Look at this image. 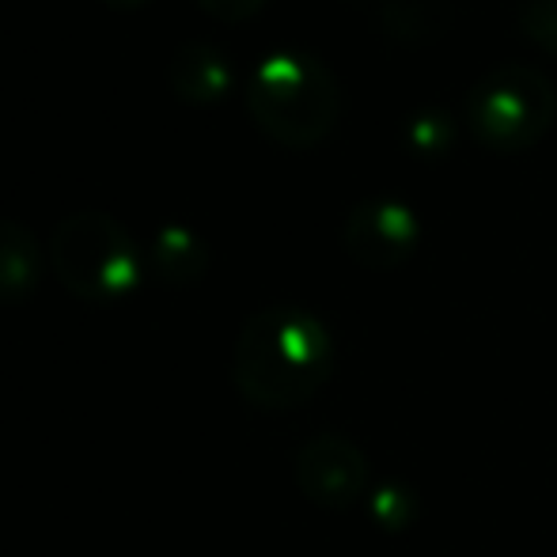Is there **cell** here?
I'll list each match as a JSON object with an SVG mask.
<instances>
[{
  "mask_svg": "<svg viewBox=\"0 0 557 557\" xmlns=\"http://www.w3.org/2000/svg\"><path fill=\"white\" fill-rule=\"evenodd\" d=\"M557 117V88L528 61L493 65L470 84L462 99V125L493 152H520L546 137Z\"/></svg>",
  "mask_w": 557,
  "mask_h": 557,
  "instance_id": "277c9868",
  "label": "cell"
},
{
  "mask_svg": "<svg viewBox=\"0 0 557 557\" xmlns=\"http://www.w3.org/2000/svg\"><path fill=\"white\" fill-rule=\"evenodd\" d=\"M50 265L58 281L88 304H114L145 281V247L107 209H76L50 235Z\"/></svg>",
  "mask_w": 557,
  "mask_h": 557,
  "instance_id": "3957f363",
  "label": "cell"
},
{
  "mask_svg": "<svg viewBox=\"0 0 557 557\" xmlns=\"http://www.w3.org/2000/svg\"><path fill=\"white\" fill-rule=\"evenodd\" d=\"M198 4L224 23H243V20H250V15L262 12L265 0H198Z\"/></svg>",
  "mask_w": 557,
  "mask_h": 557,
  "instance_id": "5bb4252c",
  "label": "cell"
},
{
  "mask_svg": "<svg viewBox=\"0 0 557 557\" xmlns=\"http://www.w3.org/2000/svg\"><path fill=\"white\" fill-rule=\"evenodd\" d=\"M168 84L178 99L194 107H209L216 99H224L235 84L232 58L216 42L206 38H190L183 42L168 61Z\"/></svg>",
  "mask_w": 557,
  "mask_h": 557,
  "instance_id": "52a82bcc",
  "label": "cell"
},
{
  "mask_svg": "<svg viewBox=\"0 0 557 557\" xmlns=\"http://www.w3.org/2000/svg\"><path fill=\"white\" fill-rule=\"evenodd\" d=\"M372 512L380 516V523H387V528H406V523H410V493L398 490V485H383L372 497Z\"/></svg>",
  "mask_w": 557,
  "mask_h": 557,
  "instance_id": "4fadbf2b",
  "label": "cell"
},
{
  "mask_svg": "<svg viewBox=\"0 0 557 557\" xmlns=\"http://www.w3.org/2000/svg\"><path fill=\"white\" fill-rule=\"evenodd\" d=\"M250 122L285 148H315L337 125L342 84L334 69L311 50H270L247 76Z\"/></svg>",
  "mask_w": 557,
  "mask_h": 557,
  "instance_id": "7a4b0ae2",
  "label": "cell"
},
{
  "mask_svg": "<svg viewBox=\"0 0 557 557\" xmlns=\"http://www.w3.org/2000/svg\"><path fill=\"white\" fill-rule=\"evenodd\" d=\"M46 250L27 224L0 216V304H23L38 293Z\"/></svg>",
  "mask_w": 557,
  "mask_h": 557,
  "instance_id": "ba28073f",
  "label": "cell"
},
{
  "mask_svg": "<svg viewBox=\"0 0 557 557\" xmlns=\"http://www.w3.org/2000/svg\"><path fill=\"white\" fill-rule=\"evenodd\" d=\"M103 4H111V8H117V12H133V8L148 4V0H103Z\"/></svg>",
  "mask_w": 557,
  "mask_h": 557,
  "instance_id": "9a60e30c",
  "label": "cell"
},
{
  "mask_svg": "<svg viewBox=\"0 0 557 557\" xmlns=\"http://www.w3.org/2000/svg\"><path fill=\"white\" fill-rule=\"evenodd\" d=\"M418 243L421 216L403 198L372 194V198H360L345 213L342 247L364 270H398V265H406L413 258Z\"/></svg>",
  "mask_w": 557,
  "mask_h": 557,
  "instance_id": "5b68a950",
  "label": "cell"
},
{
  "mask_svg": "<svg viewBox=\"0 0 557 557\" xmlns=\"http://www.w3.org/2000/svg\"><path fill=\"white\" fill-rule=\"evenodd\" d=\"M368 459L349 436L342 433H319L296 455V485L300 493L319 508H352L368 493Z\"/></svg>",
  "mask_w": 557,
  "mask_h": 557,
  "instance_id": "8992f818",
  "label": "cell"
},
{
  "mask_svg": "<svg viewBox=\"0 0 557 557\" xmlns=\"http://www.w3.org/2000/svg\"><path fill=\"white\" fill-rule=\"evenodd\" d=\"M145 262L163 285H194L209 270V243L186 224H160L148 235Z\"/></svg>",
  "mask_w": 557,
  "mask_h": 557,
  "instance_id": "9c48e42d",
  "label": "cell"
},
{
  "mask_svg": "<svg viewBox=\"0 0 557 557\" xmlns=\"http://www.w3.org/2000/svg\"><path fill=\"white\" fill-rule=\"evenodd\" d=\"M455 20L451 0H380V30L398 42L441 38Z\"/></svg>",
  "mask_w": 557,
  "mask_h": 557,
  "instance_id": "30bf717a",
  "label": "cell"
},
{
  "mask_svg": "<svg viewBox=\"0 0 557 557\" xmlns=\"http://www.w3.org/2000/svg\"><path fill=\"white\" fill-rule=\"evenodd\" d=\"M520 30L535 46L557 53V0H520Z\"/></svg>",
  "mask_w": 557,
  "mask_h": 557,
  "instance_id": "7c38bea8",
  "label": "cell"
},
{
  "mask_svg": "<svg viewBox=\"0 0 557 557\" xmlns=\"http://www.w3.org/2000/svg\"><path fill=\"white\" fill-rule=\"evenodd\" d=\"M334 337L326 323L296 304H270L243 323L232 352L235 391L258 410H293L326 387Z\"/></svg>",
  "mask_w": 557,
  "mask_h": 557,
  "instance_id": "6da1fadb",
  "label": "cell"
},
{
  "mask_svg": "<svg viewBox=\"0 0 557 557\" xmlns=\"http://www.w3.org/2000/svg\"><path fill=\"white\" fill-rule=\"evenodd\" d=\"M455 137H459V117L447 107H418V111L406 114L403 122V140L410 152L418 156H444L451 152Z\"/></svg>",
  "mask_w": 557,
  "mask_h": 557,
  "instance_id": "8fae6325",
  "label": "cell"
}]
</instances>
